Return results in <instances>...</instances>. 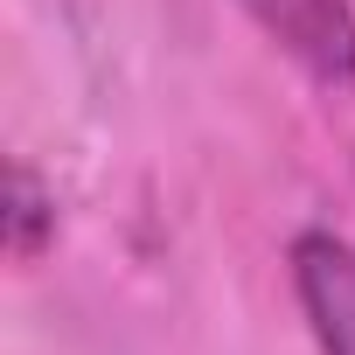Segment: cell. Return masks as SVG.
<instances>
[{
	"label": "cell",
	"mask_w": 355,
	"mask_h": 355,
	"mask_svg": "<svg viewBox=\"0 0 355 355\" xmlns=\"http://www.w3.org/2000/svg\"><path fill=\"white\" fill-rule=\"evenodd\" d=\"M237 8L313 84H334V91L355 84V0H237Z\"/></svg>",
	"instance_id": "obj_1"
},
{
	"label": "cell",
	"mask_w": 355,
	"mask_h": 355,
	"mask_svg": "<svg viewBox=\"0 0 355 355\" xmlns=\"http://www.w3.org/2000/svg\"><path fill=\"white\" fill-rule=\"evenodd\" d=\"M286 265L320 355H355V244L341 230H300Z\"/></svg>",
	"instance_id": "obj_2"
},
{
	"label": "cell",
	"mask_w": 355,
	"mask_h": 355,
	"mask_svg": "<svg viewBox=\"0 0 355 355\" xmlns=\"http://www.w3.org/2000/svg\"><path fill=\"white\" fill-rule=\"evenodd\" d=\"M49 244H56V196L42 189V174L28 160H15L8 167V251L35 265Z\"/></svg>",
	"instance_id": "obj_3"
}]
</instances>
